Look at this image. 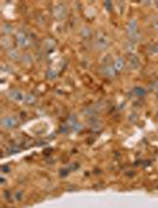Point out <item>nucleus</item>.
Returning <instances> with one entry per match:
<instances>
[{"instance_id": "nucleus-3", "label": "nucleus", "mask_w": 158, "mask_h": 208, "mask_svg": "<svg viewBox=\"0 0 158 208\" xmlns=\"http://www.w3.org/2000/svg\"><path fill=\"white\" fill-rule=\"evenodd\" d=\"M123 64H124V61H123L121 58H119V60H117L114 68H115V69H118V70H121V69H123Z\"/></svg>"}, {"instance_id": "nucleus-2", "label": "nucleus", "mask_w": 158, "mask_h": 208, "mask_svg": "<svg viewBox=\"0 0 158 208\" xmlns=\"http://www.w3.org/2000/svg\"><path fill=\"white\" fill-rule=\"evenodd\" d=\"M16 122H17V120H16L13 117H6V118H4V119H2V124H4L5 126H7V127H12V126H14V125H16Z\"/></svg>"}, {"instance_id": "nucleus-1", "label": "nucleus", "mask_w": 158, "mask_h": 208, "mask_svg": "<svg viewBox=\"0 0 158 208\" xmlns=\"http://www.w3.org/2000/svg\"><path fill=\"white\" fill-rule=\"evenodd\" d=\"M108 43V39L105 37V36H101V37H96V45L102 49V48H106V45Z\"/></svg>"}]
</instances>
